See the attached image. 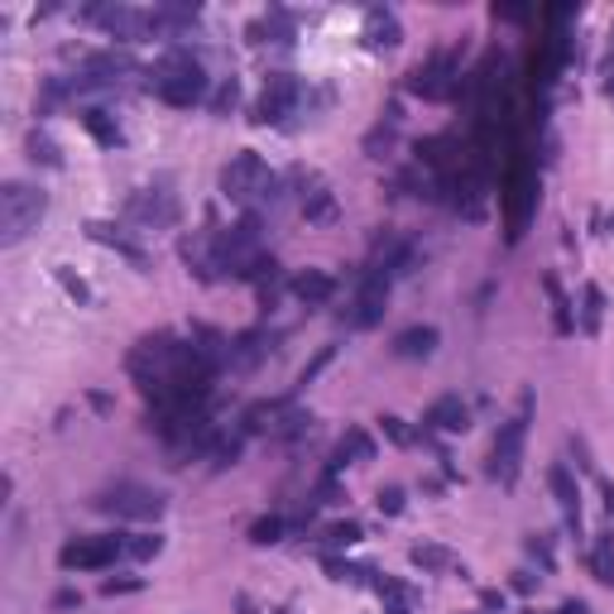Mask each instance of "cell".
<instances>
[{"mask_svg": "<svg viewBox=\"0 0 614 614\" xmlns=\"http://www.w3.org/2000/svg\"><path fill=\"white\" fill-rule=\"evenodd\" d=\"M375 595L384 601V614H413V610H418V595H413L404 581H394V576H379Z\"/></svg>", "mask_w": 614, "mask_h": 614, "instance_id": "cell-25", "label": "cell"}, {"mask_svg": "<svg viewBox=\"0 0 614 614\" xmlns=\"http://www.w3.org/2000/svg\"><path fill=\"white\" fill-rule=\"evenodd\" d=\"M145 581L140 576H111V581H101V595H126V591H140Z\"/></svg>", "mask_w": 614, "mask_h": 614, "instance_id": "cell-41", "label": "cell"}, {"mask_svg": "<svg viewBox=\"0 0 614 614\" xmlns=\"http://www.w3.org/2000/svg\"><path fill=\"white\" fill-rule=\"evenodd\" d=\"M91 509L116 514V518H135V524H154V518L168 509V499L159 495V489H149V485L120 481V485H111V489H101V495L91 499Z\"/></svg>", "mask_w": 614, "mask_h": 614, "instance_id": "cell-6", "label": "cell"}, {"mask_svg": "<svg viewBox=\"0 0 614 614\" xmlns=\"http://www.w3.org/2000/svg\"><path fill=\"white\" fill-rule=\"evenodd\" d=\"M298 101H303L298 77L274 72L269 82H265V91H259V101H255L250 120H255V126H284V116H294V111H298Z\"/></svg>", "mask_w": 614, "mask_h": 614, "instance_id": "cell-10", "label": "cell"}, {"mask_svg": "<svg viewBox=\"0 0 614 614\" xmlns=\"http://www.w3.org/2000/svg\"><path fill=\"white\" fill-rule=\"evenodd\" d=\"M379 514H404V489H398V485H384L379 489Z\"/></svg>", "mask_w": 614, "mask_h": 614, "instance_id": "cell-40", "label": "cell"}, {"mask_svg": "<svg viewBox=\"0 0 614 614\" xmlns=\"http://www.w3.org/2000/svg\"><path fill=\"white\" fill-rule=\"evenodd\" d=\"M274 188H279V182H274L269 164L259 159L255 149H240L236 159L221 168V192L230 197V202H240V207H255L259 197H269Z\"/></svg>", "mask_w": 614, "mask_h": 614, "instance_id": "cell-5", "label": "cell"}, {"mask_svg": "<svg viewBox=\"0 0 614 614\" xmlns=\"http://www.w3.org/2000/svg\"><path fill=\"white\" fill-rule=\"evenodd\" d=\"M547 485H552V495H557V504H562V518H566V528L572 533H581V485H576V475L562 466H552L547 471Z\"/></svg>", "mask_w": 614, "mask_h": 614, "instance_id": "cell-14", "label": "cell"}, {"mask_svg": "<svg viewBox=\"0 0 614 614\" xmlns=\"http://www.w3.org/2000/svg\"><path fill=\"white\" fill-rule=\"evenodd\" d=\"M601 317H605V294L591 284L586 294H581V331L595 336V331H601Z\"/></svg>", "mask_w": 614, "mask_h": 614, "instance_id": "cell-30", "label": "cell"}, {"mask_svg": "<svg viewBox=\"0 0 614 614\" xmlns=\"http://www.w3.org/2000/svg\"><path fill=\"white\" fill-rule=\"evenodd\" d=\"M481 605H485V610H504V591H485Z\"/></svg>", "mask_w": 614, "mask_h": 614, "instance_id": "cell-46", "label": "cell"}, {"mask_svg": "<svg viewBox=\"0 0 614 614\" xmlns=\"http://www.w3.org/2000/svg\"><path fill=\"white\" fill-rule=\"evenodd\" d=\"M524 614H543V610H524Z\"/></svg>", "mask_w": 614, "mask_h": 614, "instance_id": "cell-49", "label": "cell"}, {"mask_svg": "<svg viewBox=\"0 0 614 614\" xmlns=\"http://www.w3.org/2000/svg\"><path fill=\"white\" fill-rule=\"evenodd\" d=\"M116 557H126V537L120 533H97V537H72V543L58 552L63 572H101Z\"/></svg>", "mask_w": 614, "mask_h": 614, "instance_id": "cell-8", "label": "cell"}, {"mask_svg": "<svg viewBox=\"0 0 614 614\" xmlns=\"http://www.w3.org/2000/svg\"><path fill=\"white\" fill-rule=\"evenodd\" d=\"M528 552H533V557L543 562V566H552V547H547V543H543V537H537V533L528 537Z\"/></svg>", "mask_w": 614, "mask_h": 614, "instance_id": "cell-44", "label": "cell"}, {"mask_svg": "<svg viewBox=\"0 0 614 614\" xmlns=\"http://www.w3.org/2000/svg\"><path fill=\"white\" fill-rule=\"evenodd\" d=\"M24 149H29V159H34V164H43V168H63V154H58V145H53L43 130H29Z\"/></svg>", "mask_w": 614, "mask_h": 614, "instance_id": "cell-31", "label": "cell"}, {"mask_svg": "<svg viewBox=\"0 0 614 614\" xmlns=\"http://www.w3.org/2000/svg\"><path fill=\"white\" fill-rule=\"evenodd\" d=\"M610 226H614V217H610Z\"/></svg>", "mask_w": 614, "mask_h": 614, "instance_id": "cell-50", "label": "cell"}, {"mask_svg": "<svg viewBox=\"0 0 614 614\" xmlns=\"http://www.w3.org/2000/svg\"><path fill=\"white\" fill-rule=\"evenodd\" d=\"M149 91L168 106H197L207 101V72L188 49H168L149 72Z\"/></svg>", "mask_w": 614, "mask_h": 614, "instance_id": "cell-1", "label": "cell"}, {"mask_svg": "<svg viewBox=\"0 0 614 614\" xmlns=\"http://www.w3.org/2000/svg\"><path fill=\"white\" fill-rule=\"evenodd\" d=\"M331 360H336V346H321V350H317V360H313V365H303V375H298V389H307V384H313L321 370H327Z\"/></svg>", "mask_w": 614, "mask_h": 614, "instance_id": "cell-37", "label": "cell"}, {"mask_svg": "<svg viewBox=\"0 0 614 614\" xmlns=\"http://www.w3.org/2000/svg\"><path fill=\"white\" fill-rule=\"evenodd\" d=\"M126 217L135 226H149V230H168L178 221V192L168 188V182H154V188H140L130 197V207H126Z\"/></svg>", "mask_w": 614, "mask_h": 614, "instance_id": "cell-11", "label": "cell"}, {"mask_svg": "<svg viewBox=\"0 0 614 614\" xmlns=\"http://www.w3.org/2000/svg\"><path fill=\"white\" fill-rule=\"evenodd\" d=\"M543 288H547V298H552V307H557V331H572V327H576V321H572V313H566V298H562V288H557V279H547Z\"/></svg>", "mask_w": 614, "mask_h": 614, "instance_id": "cell-38", "label": "cell"}, {"mask_svg": "<svg viewBox=\"0 0 614 614\" xmlns=\"http://www.w3.org/2000/svg\"><path fill=\"white\" fill-rule=\"evenodd\" d=\"M321 566H327L331 581H341V586H375L379 572H370V566H356V562H341V557H321Z\"/></svg>", "mask_w": 614, "mask_h": 614, "instance_id": "cell-27", "label": "cell"}, {"mask_svg": "<svg viewBox=\"0 0 614 614\" xmlns=\"http://www.w3.org/2000/svg\"><path fill=\"white\" fill-rule=\"evenodd\" d=\"M288 413V398H259V404L245 408V433H269L274 437V427H279V418Z\"/></svg>", "mask_w": 614, "mask_h": 614, "instance_id": "cell-22", "label": "cell"}, {"mask_svg": "<svg viewBox=\"0 0 614 614\" xmlns=\"http://www.w3.org/2000/svg\"><path fill=\"white\" fill-rule=\"evenodd\" d=\"M389 274H379V269H365L360 274V288H356V298H350V307H346V327H356V331H365V327H375V321L389 313Z\"/></svg>", "mask_w": 614, "mask_h": 614, "instance_id": "cell-9", "label": "cell"}, {"mask_svg": "<svg viewBox=\"0 0 614 614\" xmlns=\"http://www.w3.org/2000/svg\"><path fill=\"white\" fill-rule=\"evenodd\" d=\"M528 423H533V394H524V404L509 423L495 433V447H489V481H499L509 489L518 481V466H524V442H528Z\"/></svg>", "mask_w": 614, "mask_h": 614, "instance_id": "cell-3", "label": "cell"}, {"mask_svg": "<svg viewBox=\"0 0 614 614\" xmlns=\"http://www.w3.org/2000/svg\"><path fill=\"white\" fill-rule=\"evenodd\" d=\"M279 537H284V518H279V514L259 518V524L250 528V543H255V547H269V543H279Z\"/></svg>", "mask_w": 614, "mask_h": 614, "instance_id": "cell-35", "label": "cell"}, {"mask_svg": "<svg viewBox=\"0 0 614 614\" xmlns=\"http://www.w3.org/2000/svg\"><path fill=\"white\" fill-rule=\"evenodd\" d=\"M413 97H423V101H452L460 97V68H456V49H437L427 63H418L408 72V82H404Z\"/></svg>", "mask_w": 614, "mask_h": 614, "instance_id": "cell-7", "label": "cell"}, {"mask_svg": "<svg viewBox=\"0 0 614 614\" xmlns=\"http://www.w3.org/2000/svg\"><path fill=\"white\" fill-rule=\"evenodd\" d=\"M360 537H365V528L356 524V518H346V524H331L327 533H321V543L327 547H356Z\"/></svg>", "mask_w": 614, "mask_h": 614, "instance_id": "cell-34", "label": "cell"}, {"mask_svg": "<svg viewBox=\"0 0 614 614\" xmlns=\"http://www.w3.org/2000/svg\"><path fill=\"white\" fill-rule=\"evenodd\" d=\"M423 423L433 427V433H466V427H471V408L460 404V394H442L437 404L423 413Z\"/></svg>", "mask_w": 614, "mask_h": 614, "instance_id": "cell-15", "label": "cell"}, {"mask_svg": "<svg viewBox=\"0 0 614 614\" xmlns=\"http://www.w3.org/2000/svg\"><path fill=\"white\" fill-rule=\"evenodd\" d=\"M514 591H524V595L537 591V576L533 572H514Z\"/></svg>", "mask_w": 614, "mask_h": 614, "instance_id": "cell-45", "label": "cell"}, {"mask_svg": "<svg viewBox=\"0 0 614 614\" xmlns=\"http://www.w3.org/2000/svg\"><path fill=\"white\" fill-rule=\"evenodd\" d=\"M49 211V192L34 182H6L0 188V245H20Z\"/></svg>", "mask_w": 614, "mask_h": 614, "instance_id": "cell-2", "label": "cell"}, {"mask_svg": "<svg viewBox=\"0 0 614 614\" xmlns=\"http://www.w3.org/2000/svg\"><path fill=\"white\" fill-rule=\"evenodd\" d=\"M164 552V537L159 533H130L126 537V557H135V562H154Z\"/></svg>", "mask_w": 614, "mask_h": 614, "instance_id": "cell-32", "label": "cell"}, {"mask_svg": "<svg viewBox=\"0 0 614 614\" xmlns=\"http://www.w3.org/2000/svg\"><path fill=\"white\" fill-rule=\"evenodd\" d=\"M236 614H259V605H255V601H250V595H245V591H240V595H236Z\"/></svg>", "mask_w": 614, "mask_h": 614, "instance_id": "cell-47", "label": "cell"}, {"mask_svg": "<svg viewBox=\"0 0 614 614\" xmlns=\"http://www.w3.org/2000/svg\"><path fill=\"white\" fill-rule=\"evenodd\" d=\"M236 101H240V82H236V77H226V82H221L217 91H211V101H207V106H211L217 116H226Z\"/></svg>", "mask_w": 614, "mask_h": 614, "instance_id": "cell-36", "label": "cell"}, {"mask_svg": "<svg viewBox=\"0 0 614 614\" xmlns=\"http://www.w3.org/2000/svg\"><path fill=\"white\" fill-rule=\"evenodd\" d=\"M495 20H509V24H528L533 10L528 6H495Z\"/></svg>", "mask_w": 614, "mask_h": 614, "instance_id": "cell-42", "label": "cell"}, {"mask_svg": "<svg viewBox=\"0 0 614 614\" xmlns=\"http://www.w3.org/2000/svg\"><path fill=\"white\" fill-rule=\"evenodd\" d=\"M240 452H245V437H217V447L207 452L211 471H226V466H236V460H240Z\"/></svg>", "mask_w": 614, "mask_h": 614, "instance_id": "cell-33", "label": "cell"}, {"mask_svg": "<svg viewBox=\"0 0 614 614\" xmlns=\"http://www.w3.org/2000/svg\"><path fill=\"white\" fill-rule=\"evenodd\" d=\"M437 327H408V331H398L394 336V356L398 360H427L437 350Z\"/></svg>", "mask_w": 614, "mask_h": 614, "instance_id": "cell-20", "label": "cell"}, {"mask_svg": "<svg viewBox=\"0 0 614 614\" xmlns=\"http://www.w3.org/2000/svg\"><path fill=\"white\" fill-rule=\"evenodd\" d=\"M58 279H63V288H68V294H72L77 303H91V288H87L82 279H72V274H68V269H58Z\"/></svg>", "mask_w": 614, "mask_h": 614, "instance_id": "cell-43", "label": "cell"}, {"mask_svg": "<svg viewBox=\"0 0 614 614\" xmlns=\"http://www.w3.org/2000/svg\"><path fill=\"white\" fill-rule=\"evenodd\" d=\"M178 255L202 284H217L221 274V245H217V230H192V236L178 240Z\"/></svg>", "mask_w": 614, "mask_h": 614, "instance_id": "cell-13", "label": "cell"}, {"mask_svg": "<svg viewBox=\"0 0 614 614\" xmlns=\"http://www.w3.org/2000/svg\"><path fill=\"white\" fill-rule=\"evenodd\" d=\"M557 614H591V605H586V601H566Z\"/></svg>", "mask_w": 614, "mask_h": 614, "instance_id": "cell-48", "label": "cell"}, {"mask_svg": "<svg viewBox=\"0 0 614 614\" xmlns=\"http://www.w3.org/2000/svg\"><path fill=\"white\" fill-rule=\"evenodd\" d=\"M288 288H294V298H298L303 307H321V303L336 298V279H331L327 269H303Z\"/></svg>", "mask_w": 614, "mask_h": 614, "instance_id": "cell-19", "label": "cell"}, {"mask_svg": "<svg viewBox=\"0 0 614 614\" xmlns=\"http://www.w3.org/2000/svg\"><path fill=\"white\" fill-rule=\"evenodd\" d=\"M365 460H375V442L365 427H346V437L336 442V452H331V466L327 475H336L341 466H365Z\"/></svg>", "mask_w": 614, "mask_h": 614, "instance_id": "cell-17", "label": "cell"}, {"mask_svg": "<svg viewBox=\"0 0 614 614\" xmlns=\"http://www.w3.org/2000/svg\"><path fill=\"white\" fill-rule=\"evenodd\" d=\"M82 126H87V135L97 140L101 149H120L126 145V135H120V126H116V116H106L101 106H87L82 111Z\"/></svg>", "mask_w": 614, "mask_h": 614, "instance_id": "cell-24", "label": "cell"}, {"mask_svg": "<svg viewBox=\"0 0 614 614\" xmlns=\"http://www.w3.org/2000/svg\"><path fill=\"white\" fill-rule=\"evenodd\" d=\"M379 427H384V437H389L394 447H408V442H413V433L404 427V418H394V413H384V418H379Z\"/></svg>", "mask_w": 614, "mask_h": 614, "instance_id": "cell-39", "label": "cell"}, {"mask_svg": "<svg viewBox=\"0 0 614 614\" xmlns=\"http://www.w3.org/2000/svg\"><path fill=\"white\" fill-rule=\"evenodd\" d=\"M265 356H269V336L265 331H240L236 341H230V365H236V370H255Z\"/></svg>", "mask_w": 614, "mask_h": 614, "instance_id": "cell-23", "label": "cell"}, {"mask_svg": "<svg viewBox=\"0 0 614 614\" xmlns=\"http://www.w3.org/2000/svg\"><path fill=\"white\" fill-rule=\"evenodd\" d=\"M398 39H404V29H398L394 10H384V6L365 10V43H370V49H398Z\"/></svg>", "mask_w": 614, "mask_h": 614, "instance_id": "cell-18", "label": "cell"}, {"mask_svg": "<svg viewBox=\"0 0 614 614\" xmlns=\"http://www.w3.org/2000/svg\"><path fill=\"white\" fill-rule=\"evenodd\" d=\"M87 20H97L106 34L120 39V43L149 39V10H135V6H91Z\"/></svg>", "mask_w": 614, "mask_h": 614, "instance_id": "cell-12", "label": "cell"}, {"mask_svg": "<svg viewBox=\"0 0 614 614\" xmlns=\"http://www.w3.org/2000/svg\"><path fill=\"white\" fill-rule=\"evenodd\" d=\"M303 217L313 221V226H331V221H336V197H331L327 188L307 192V197H303Z\"/></svg>", "mask_w": 614, "mask_h": 614, "instance_id": "cell-28", "label": "cell"}, {"mask_svg": "<svg viewBox=\"0 0 614 614\" xmlns=\"http://www.w3.org/2000/svg\"><path fill=\"white\" fill-rule=\"evenodd\" d=\"M408 562L423 566V572H460V576H466L460 557H456L452 547H442V543H413V547H408Z\"/></svg>", "mask_w": 614, "mask_h": 614, "instance_id": "cell-21", "label": "cell"}, {"mask_svg": "<svg viewBox=\"0 0 614 614\" xmlns=\"http://www.w3.org/2000/svg\"><path fill=\"white\" fill-rule=\"evenodd\" d=\"M591 572L601 586L614 591V537H595V547H591Z\"/></svg>", "mask_w": 614, "mask_h": 614, "instance_id": "cell-29", "label": "cell"}, {"mask_svg": "<svg viewBox=\"0 0 614 614\" xmlns=\"http://www.w3.org/2000/svg\"><path fill=\"white\" fill-rule=\"evenodd\" d=\"M394 140H398V106H389L379 126L365 135V154H370V159H384V154L394 149Z\"/></svg>", "mask_w": 614, "mask_h": 614, "instance_id": "cell-26", "label": "cell"}, {"mask_svg": "<svg viewBox=\"0 0 614 614\" xmlns=\"http://www.w3.org/2000/svg\"><path fill=\"white\" fill-rule=\"evenodd\" d=\"M87 236L97 240V245H106V250H116V255H126L135 269H149V255L140 250V245H135L126 230L120 226H111V221H87Z\"/></svg>", "mask_w": 614, "mask_h": 614, "instance_id": "cell-16", "label": "cell"}, {"mask_svg": "<svg viewBox=\"0 0 614 614\" xmlns=\"http://www.w3.org/2000/svg\"><path fill=\"white\" fill-rule=\"evenodd\" d=\"M533 207H537V168L528 154H518L509 168V182H504V226H509L504 236H509V245L524 240Z\"/></svg>", "mask_w": 614, "mask_h": 614, "instance_id": "cell-4", "label": "cell"}]
</instances>
